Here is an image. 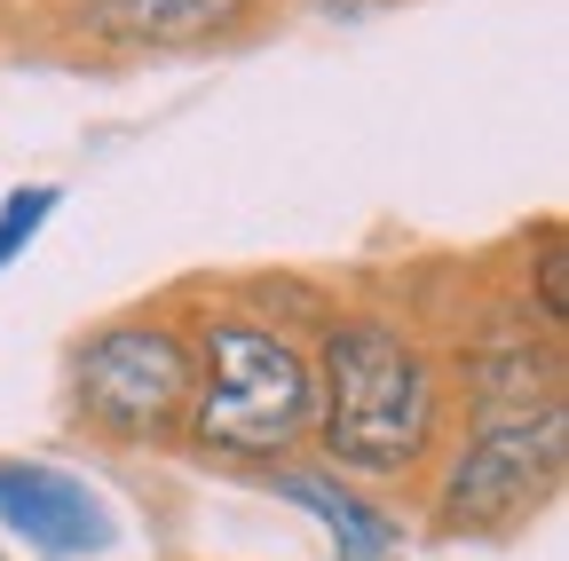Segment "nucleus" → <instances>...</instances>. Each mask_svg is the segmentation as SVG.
<instances>
[{
  "label": "nucleus",
  "mask_w": 569,
  "mask_h": 561,
  "mask_svg": "<svg viewBox=\"0 0 569 561\" xmlns=\"http://www.w3.org/2000/svg\"><path fill=\"white\" fill-rule=\"evenodd\" d=\"M190 411H182V451L206 467H293L317 435V364L293 324L261 309L213 301L190 324Z\"/></svg>",
  "instance_id": "f03ea898"
},
{
  "label": "nucleus",
  "mask_w": 569,
  "mask_h": 561,
  "mask_svg": "<svg viewBox=\"0 0 569 561\" xmlns=\"http://www.w3.org/2000/svg\"><path fill=\"white\" fill-rule=\"evenodd\" d=\"M56 182H24V190H9V198H0V269H9L40 230H48V214H56Z\"/></svg>",
  "instance_id": "6e6552de"
},
{
  "label": "nucleus",
  "mask_w": 569,
  "mask_h": 561,
  "mask_svg": "<svg viewBox=\"0 0 569 561\" xmlns=\"http://www.w3.org/2000/svg\"><path fill=\"white\" fill-rule=\"evenodd\" d=\"M0 530L40 561H103L119 545V514L96 482L48 459H0Z\"/></svg>",
  "instance_id": "39448f33"
},
{
  "label": "nucleus",
  "mask_w": 569,
  "mask_h": 561,
  "mask_svg": "<svg viewBox=\"0 0 569 561\" xmlns=\"http://www.w3.org/2000/svg\"><path fill=\"white\" fill-rule=\"evenodd\" d=\"M317 451L356 490L419 482L443 459L451 388L427 340L388 309H332L317 324Z\"/></svg>",
  "instance_id": "f257e3e1"
},
{
  "label": "nucleus",
  "mask_w": 569,
  "mask_h": 561,
  "mask_svg": "<svg viewBox=\"0 0 569 561\" xmlns=\"http://www.w3.org/2000/svg\"><path fill=\"white\" fill-rule=\"evenodd\" d=\"M332 9H372V0H332Z\"/></svg>",
  "instance_id": "1a4fd4ad"
},
{
  "label": "nucleus",
  "mask_w": 569,
  "mask_h": 561,
  "mask_svg": "<svg viewBox=\"0 0 569 561\" xmlns=\"http://www.w3.org/2000/svg\"><path fill=\"white\" fill-rule=\"evenodd\" d=\"M427 474V522L443 538H515L553 507L569 474V403L467 419V435L443 443Z\"/></svg>",
  "instance_id": "7ed1b4c3"
},
{
  "label": "nucleus",
  "mask_w": 569,
  "mask_h": 561,
  "mask_svg": "<svg viewBox=\"0 0 569 561\" xmlns=\"http://www.w3.org/2000/svg\"><path fill=\"white\" fill-rule=\"evenodd\" d=\"M253 9L261 0H80V24L111 48H206Z\"/></svg>",
  "instance_id": "423d86ee"
},
{
  "label": "nucleus",
  "mask_w": 569,
  "mask_h": 561,
  "mask_svg": "<svg viewBox=\"0 0 569 561\" xmlns=\"http://www.w3.org/2000/svg\"><path fill=\"white\" fill-rule=\"evenodd\" d=\"M269 482H277L293 507H309V514L332 530L340 561H388V553L403 545V522H396L388 507H372L356 482H340L332 467H277Z\"/></svg>",
  "instance_id": "0eeeda50"
},
{
  "label": "nucleus",
  "mask_w": 569,
  "mask_h": 561,
  "mask_svg": "<svg viewBox=\"0 0 569 561\" xmlns=\"http://www.w3.org/2000/svg\"><path fill=\"white\" fill-rule=\"evenodd\" d=\"M0 561H9V553H0Z\"/></svg>",
  "instance_id": "9d476101"
},
{
  "label": "nucleus",
  "mask_w": 569,
  "mask_h": 561,
  "mask_svg": "<svg viewBox=\"0 0 569 561\" xmlns=\"http://www.w3.org/2000/svg\"><path fill=\"white\" fill-rule=\"evenodd\" d=\"M63 395L71 419L88 435L119 443V451H159L182 443V411H190V332L167 309H134L111 317L96 332L71 340L63 364Z\"/></svg>",
  "instance_id": "20e7f679"
}]
</instances>
